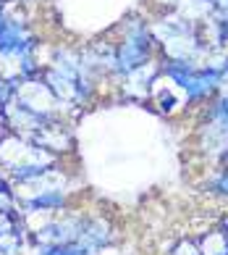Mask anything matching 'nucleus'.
Here are the masks:
<instances>
[{
  "label": "nucleus",
  "instance_id": "f257e3e1",
  "mask_svg": "<svg viewBox=\"0 0 228 255\" xmlns=\"http://www.w3.org/2000/svg\"><path fill=\"white\" fill-rule=\"evenodd\" d=\"M147 106L155 111L160 119H168V121L184 116V113H189V100H186V95L165 77V74H160V77L155 79V84H152V92H150Z\"/></svg>",
  "mask_w": 228,
  "mask_h": 255
},
{
  "label": "nucleus",
  "instance_id": "f03ea898",
  "mask_svg": "<svg viewBox=\"0 0 228 255\" xmlns=\"http://www.w3.org/2000/svg\"><path fill=\"white\" fill-rule=\"evenodd\" d=\"M194 237L199 242L202 255H228V234L218 224L207 226V229H202V232H197Z\"/></svg>",
  "mask_w": 228,
  "mask_h": 255
},
{
  "label": "nucleus",
  "instance_id": "7ed1b4c3",
  "mask_svg": "<svg viewBox=\"0 0 228 255\" xmlns=\"http://www.w3.org/2000/svg\"><path fill=\"white\" fill-rule=\"evenodd\" d=\"M202 187L210 197H215V200H221V203H228V166H223V163L210 166Z\"/></svg>",
  "mask_w": 228,
  "mask_h": 255
},
{
  "label": "nucleus",
  "instance_id": "20e7f679",
  "mask_svg": "<svg viewBox=\"0 0 228 255\" xmlns=\"http://www.w3.org/2000/svg\"><path fill=\"white\" fill-rule=\"evenodd\" d=\"M165 255H202V250H199V242L194 234H184V237L173 240Z\"/></svg>",
  "mask_w": 228,
  "mask_h": 255
},
{
  "label": "nucleus",
  "instance_id": "39448f33",
  "mask_svg": "<svg viewBox=\"0 0 228 255\" xmlns=\"http://www.w3.org/2000/svg\"><path fill=\"white\" fill-rule=\"evenodd\" d=\"M178 3H181V0H150V5L155 8L157 13H170V11H176Z\"/></svg>",
  "mask_w": 228,
  "mask_h": 255
},
{
  "label": "nucleus",
  "instance_id": "423d86ee",
  "mask_svg": "<svg viewBox=\"0 0 228 255\" xmlns=\"http://www.w3.org/2000/svg\"><path fill=\"white\" fill-rule=\"evenodd\" d=\"M218 95H221V98H228V61H226L223 71H221V82H218Z\"/></svg>",
  "mask_w": 228,
  "mask_h": 255
},
{
  "label": "nucleus",
  "instance_id": "0eeeda50",
  "mask_svg": "<svg viewBox=\"0 0 228 255\" xmlns=\"http://www.w3.org/2000/svg\"><path fill=\"white\" fill-rule=\"evenodd\" d=\"M5 182H8V176H5V174H3V168H0V187H3V184H5Z\"/></svg>",
  "mask_w": 228,
  "mask_h": 255
}]
</instances>
